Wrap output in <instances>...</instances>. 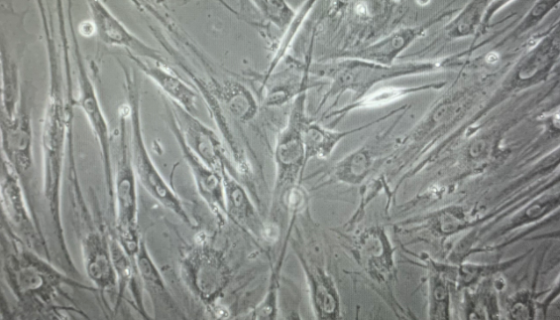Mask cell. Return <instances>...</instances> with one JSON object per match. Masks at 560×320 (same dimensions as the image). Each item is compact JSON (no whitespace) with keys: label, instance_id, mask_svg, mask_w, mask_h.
<instances>
[{"label":"cell","instance_id":"obj_19","mask_svg":"<svg viewBox=\"0 0 560 320\" xmlns=\"http://www.w3.org/2000/svg\"><path fill=\"white\" fill-rule=\"evenodd\" d=\"M210 80L208 84L201 79L231 121L248 123L256 117L259 103L245 85L231 78L218 80L211 77Z\"/></svg>","mask_w":560,"mask_h":320},{"label":"cell","instance_id":"obj_16","mask_svg":"<svg viewBox=\"0 0 560 320\" xmlns=\"http://www.w3.org/2000/svg\"><path fill=\"white\" fill-rule=\"evenodd\" d=\"M135 266L140 283L148 294L153 306L154 318L183 319L186 316L170 293L156 263L150 255L144 240L135 257Z\"/></svg>","mask_w":560,"mask_h":320},{"label":"cell","instance_id":"obj_23","mask_svg":"<svg viewBox=\"0 0 560 320\" xmlns=\"http://www.w3.org/2000/svg\"><path fill=\"white\" fill-rule=\"evenodd\" d=\"M375 161L376 154L372 148L363 146L337 162L331 177L337 182L358 185L367 178Z\"/></svg>","mask_w":560,"mask_h":320},{"label":"cell","instance_id":"obj_3","mask_svg":"<svg viewBox=\"0 0 560 320\" xmlns=\"http://www.w3.org/2000/svg\"><path fill=\"white\" fill-rule=\"evenodd\" d=\"M118 63L124 75L125 105L130 127L129 147L136 178L155 201L187 226L194 228V221L182 200L163 178L147 149L142 130L140 84L136 70L121 60Z\"/></svg>","mask_w":560,"mask_h":320},{"label":"cell","instance_id":"obj_13","mask_svg":"<svg viewBox=\"0 0 560 320\" xmlns=\"http://www.w3.org/2000/svg\"><path fill=\"white\" fill-rule=\"evenodd\" d=\"M92 18L93 30L97 38L107 46L124 49L127 54L150 62L167 65L158 50L142 41L133 34L110 10L100 1L87 3Z\"/></svg>","mask_w":560,"mask_h":320},{"label":"cell","instance_id":"obj_7","mask_svg":"<svg viewBox=\"0 0 560 320\" xmlns=\"http://www.w3.org/2000/svg\"><path fill=\"white\" fill-rule=\"evenodd\" d=\"M67 5L70 50L75 63L77 77V96L74 98V101L75 105L78 106L84 114L97 141L106 190L110 200H112L114 175L111 156L112 135L108 121L101 107L97 91L86 69L76 30L73 25L71 2H67Z\"/></svg>","mask_w":560,"mask_h":320},{"label":"cell","instance_id":"obj_9","mask_svg":"<svg viewBox=\"0 0 560 320\" xmlns=\"http://www.w3.org/2000/svg\"><path fill=\"white\" fill-rule=\"evenodd\" d=\"M431 65H380L355 58H346L332 64L323 65L314 73L331 80L330 89L324 96L322 103L330 97L351 91L361 96L368 92L375 84L391 79L411 71L429 69Z\"/></svg>","mask_w":560,"mask_h":320},{"label":"cell","instance_id":"obj_5","mask_svg":"<svg viewBox=\"0 0 560 320\" xmlns=\"http://www.w3.org/2000/svg\"><path fill=\"white\" fill-rule=\"evenodd\" d=\"M307 90H303L292 101L286 124L276 137L273 151L275 178L271 206V211L274 213L284 209L286 196L299 184L307 165L303 140V130L308 120L305 113Z\"/></svg>","mask_w":560,"mask_h":320},{"label":"cell","instance_id":"obj_21","mask_svg":"<svg viewBox=\"0 0 560 320\" xmlns=\"http://www.w3.org/2000/svg\"><path fill=\"white\" fill-rule=\"evenodd\" d=\"M425 27L403 28L360 50L350 53L347 58H355L380 65H392L394 60L423 31Z\"/></svg>","mask_w":560,"mask_h":320},{"label":"cell","instance_id":"obj_8","mask_svg":"<svg viewBox=\"0 0 560 320\" xmlns=\"http://www.w3.org/2000/svg\"><path fill=\"white\" fill-rule=\"evenodd\" d=\"M1 205L3 230L16 237L27 248L51 260L49 247L21 182L4 158L1 168Z\"/></svg>","mask_w":560,"mask_h":320},{"label":"cell","instance_id":"obj_25","mask_svg":"<svg viewBox=\"0 0 560 320\" xmlns=\"http://www.w3.org/2000/svg\"><path fill=\"white\" fill-rule=\"evenodd\" d=\"M259 15L282 32L293 23L297 12L286 2L277 0L252 1Z\"/></svg>","mask_w":560,"mask_h":320},{"label":"cell","instance_id":"obj_2","mask_svg":"<svg viewBox=\"0 0 560 320\" xmlns=\"http://www.w3.org/2000/svg\"><path fill=\"white\" fill-rule=\"evenodd\" d=\"M2 273L16 299L17 311L24 318H64L69 312H82L59 300L67 296L63 287L97 291L68 277L51 260L27 248L2 229Z\"/></svg>","mask_w":560,"mask_h":320},{"label":"cell","instance_id":"obj_4","mask_svg":"<svg viewBox=\"0 0 560 320\" xmlns=\"http://www.w3.org/2000/svg\"><path fill=\"white\" fill-rule=\"evenodd\" d=\"M127 108L124 104L119 118V144L113 175V204L117 240L129 258L135 262L142 239L138 230L137 178L127 138Z\"/></svg>","mask_w":560,"mask_h":320},{"label":"cell","instance_id":"obj_26","mask_svg":"<svg viewBox=\"0 0 560 320\" xmlns=\"http://www.w3.org/2000/svg\"><path fill=\"white\" fill-rule=\"evenodd\" d=\"M485 4V2L469 3L450 23L447 33L451 37H463L472 34L480 22Z\"/></svg>","mask_w":560,"mask_h":320},{"label":"cell","instance_id":"obj_17","mask_svg":"<svg viewBox=\"0 0 560 320\" xmlns=\"http://www.w3.org/2000/svg\"><path fill=\"white\" fill-rule=\"evenodd\" d=\"M302 267L312 311L317 319H337L341 317L340 297L330 274L300 250H295Z\"/></svg>","mask_w":560,"mask_h":320},{"label":"cell","instance_id":"obj_10","mask_svg":"<svg viewBox=\"0 0 560 320\" xmlns=\"http://www.w3.org/2000/svg\"><path fill=\"white\" fill-rule=\"evenodd\" d=\"M2 158L12 167L24 189L31 210L30 187L33 172L32 126L24 95L11 119H1Z\"/></svg>","mask_w":560,"mask_h":320},{"label":"cell","instance_id":"obj_14","mask_svg":"<svg viewBox=\"0 0 560 320\" xmlns=\"http://www.w3.org/2000/svg\"><path fill=\"white\" fill-rule=\"evenodd\" d=\"M83 265L93 287L105 295L117 298L118 277L110 247V237L103 231L92 229L81 240Z\"/></svg>","mask_w":560,"mask_h":320},{"label":"cell","instance_id":"obj_11","mask_svg":"<svg viewBox=\"0 0 560 320\" xmlns=\"http://www.w3.org/2000/svg\"><path fill=\"white\" fill-rule=\"evenodd\" d=\"M169 103L183 139L191 151L210 168L219 173L228 171L239 179L237 169L232 159L228 157L225 144L220 136L193 113L171 101Z\"/></svg>","mask_w":560,"mask_h":320},{"label":"cell","instance_id":"obj_24","mask_svg":"<svg viewBox=\"0 0 560 320\" xmlns=\"http://www.w3.org/2000/svg\"><path fill=\"white\" fill-rule=\"evenodd\" d=\"M428 314L431 319L450 317V289L443 269L431 265L428 280Z\"/></svg>","mask_w":560,"mask_h":320},{"label":"cell","instance_id":"obj_18","mask_svg":"<svg viewBox=\"0 0 560 320\" xmlns=\"http://www.w3.org/2000/svg\"><path fill=\"white\" fill-rule=\"evenodd\" d=\"M221 175L227 219H231L255 238L270 240L269 230L240 180L228 171H223Z\"/></svg>","mask_w":560,"mask_h":320},{"label":"cell","instance_id":"obj_1","mask_svg":"<svg viewBox=\"0 0 560 320\" xmlns=\"http://www.w3.org/2000/svg\"><path fill=\"white\" fill-rule=\"evenodd\" d=\"M48 62V94L41 121L43 196L51 217L59 253L70 272L76 267L69 252L62 222V184L65 147L73 131V107L70 77V52L66 54V77L61 39L57 41L53 13L47 3L37 1ZM59 33V32H58Z\"/></svg>","mask_w":560,"mask_h":320},{"label":"cell","instance_id":"obj_6","mask_svg":"<svg viewBox=\"0 0 560 320\" xmlns=\"http://www.w3.org/2000/svg\"><path fill=\"white\" fill-rule=\"evenodd\" d=\"M180 273L191 294L214 312L231 280L223 252L206 241L196 242L181 256Z\"/></svg>","mask_w":560,"mask_h":320},{"label":"cell","instance_id":"obj_20","mask_svg":"<svg viewBox=\"0 0 560 320\" xmlns=\"http://www.w3.org/2000/svg\"><path fill=\"white\" fill-rule=\"evenodd\" d=\"M127 55L136 68L148 77L169 101L194 114L198 93L179 78L168 65L151 64L132 54Z\"/></svg>","mask_w":560,"mask_h":320},{"label":"cell","instance_id":"obj_27","mask_svg":"<svg viewBox=\"0 0 560 320\" xmlns=\"http://www.w3.org/2000/svg\"><path fill=\"white\" fill-rule=\"evenodd\" d=\"M283 262V255L279 258V262L274 268L272 273V278L270 280V286L267 294L264 296L263 300L255 306V308L250 312V318L253 319H274L277 317L278 313V277L280 268Z\"/></svg>","mask_w":560,"mask_h":320},{"label":"cell","instance_id":"obj_15","mask_svg":"<svg viewBox=\"0 0 560 320\" xmlns=\"http://www.w3.org/2000/svg\"><path fill=\"white\" fill-rule=\"evenodd\" d=\"M353 254L361 268L378 284L387 285L394 272V250L384 230L371 228L354 243Z\"/></svg>","mask_w":560,"mask_h":320},{"label":"cell","instance_id":"obj_12","mask_svg":"<svg viewBox=\"0 0 560 320\" xmlns=\"http://www.w3.org/2000/svg\"><path fill=\"white\" fill-rule=\"evenodd\" d=\"M164 106L167 114L169 129L179 146L184 161L188 166L199 196L206 203L212 214L217 218L218 222L225 223L227 216L225 208L224 183L221 173L207 166L191 151L183 139L167 98H164Z\"/></svg>","mask_w":560,"mask_h":320},{"label":"cell","instance_id":"obj_22","mask_svg":"<svg viewBox=\"0 0 560 320\" xmlns=\"http://www.w3.org/2000/svg\"><path fill=\"white\" fill-rule=\"evenodd\" d=\"M375 123H377V120L361 127L339 131L322 126L318 122L307 120L303 130L306 164L311 159L328 158L342 139Z\"/></svg>","mask_w":560,"mask_h":320}]
</instances>
